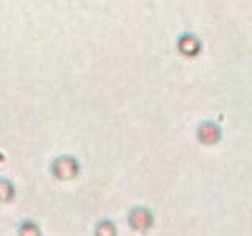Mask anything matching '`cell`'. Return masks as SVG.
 I'll use <instances>...</instances> for the list:
<instances>
[{
	"label": "cell",
	"instance_id": "cell-1",
	"mask_svg": "<svg viewBox=\"0 0 252 236\" xmlns=\"http://www.w3.org/2000/svg\"><path fill=\"white\" fill-rule=\"evenodd\" d=\"M198 139H200L203 144H215L221 139V131L215 123H210V121H205L198 127Z\"/></svg>",
	"mask_w": 252,
	"mask_h": 236
},
{
	"label": "cell",
	"instance_id": "cell-2",
	"mask_svg": "<svg viewBox=\"0 0 252 236\" xmlns=\"http://www.w3.org/2000/svg\"><path fill=\"white\" fill-rule=\"evenodd\" d=\"M178 47H180V52L184 54V55L194 57L196 54L200 51V41H198L194 35H183L180 38Z\"/></svg>",
	"mask_w": 252,
	"mask_h": 236
},
{
	"label": "cell",
	"instance_id": "cell-3",
	"mask_svg": "<svg viewBox=\"0 0 252 236\" xmlns=\"http://www.w3.org/2000/svg\"><path fill=\"white\" fill-rule=\"evenodd\" d=\"M131 224L136 228H145L151 224L150 213L145 210H136L131 213Z\"/></svg>",
	"mask_w": 252,
	"mask_h": 236
}]
</instances>
